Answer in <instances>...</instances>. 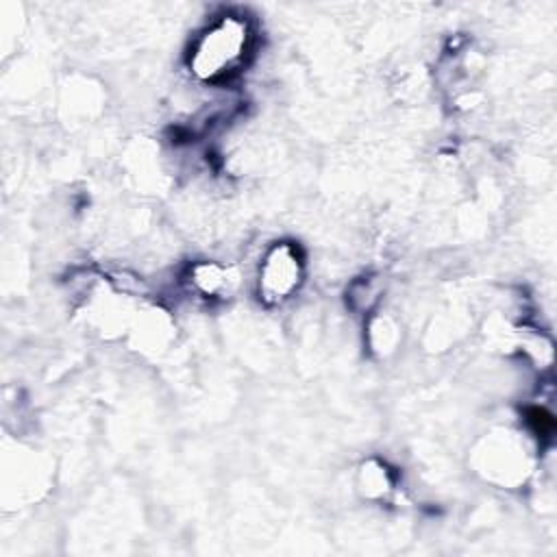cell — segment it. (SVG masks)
<instances>
[{
	"instance_id": "cell-2",
	"label": "cell",
	"mask_w": 557,
	"mask_h": 557,
	"mask_svg": "<svg viewBox=\"0 0 557 557\" xmlns=\"http://www.w3.org/2000/svg\"><path fill=\"white\" fill-rule=\"evenodd\" d=\"M305 276V261L300 250L289 242H276L259 261L257 294L265 305H281L289 300Z\"/></svg>"
},
{
	"instance_id": "cell-4",
	"label": "cell",
	"mask_w": 557,
	"mask_h": 557,
	"mask_svg": "<svg viewBox=\"0 0 557 557\" xmlns=\"http://www.w3.org/2000/svg\"><path fill=\"white\" fill-rule=\"evenodd\" d=\"M359 487L368 498H381L392 490V479L385 466L363 463L359 472Z\"/></svg>"
},
{
	"instance_id": "cell-3",
	"label": "cell",
	"mask_w": 557,
	"mask_h": 557,
	"mask_svg": "<svg viewBox=\"0 0 557 557\" xmlns=\"http://www.w3.org/2000/svg\"><path fill=\"white\" fill-rule=\"evenodd\" d=\"M191 283L205 296H222L231 289V272L218 263H196L191 268Z\"/></svg>"
},
{
	"instance_id": "cell-1",
	"label": "cell",
	"mask_w": 557,
	"mask_h": 557,
	"mask_svg": "<svg viewBox=\"0 0 557 557\" xmlns=\"http://www.w3.org/2000/svg\"><path fill=\"white\" fill-rule=\"evenodd\" d=\"M252 46L255 30L248 17L239 13H222L191 41L187 67L196 81L222 85L244 70L252 54Z\"/></svg>"
}]
</instances>
